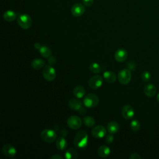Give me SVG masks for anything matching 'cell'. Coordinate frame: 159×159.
Segmentation results:
<instances>
[{"label":"cell","mask_w":159,"mask_h":159,"mask_svg":"<svg viewBox=\"0 0 159 159\" xmlns=\"http://www.w3.org/2000/svg\"><path fill=\"white\" fill-rule=\"evenodd\" d=\"M73 144L77 148L84 150L88 144V133L83 130L78 131L74 138Z\"/></svg>","instance_id":"1"},{"label":"cell","mask_w":159,"mask_h":159,"mask_svg":"<svg viewBox=\"0 0 159 159\" xmlns=\"http://www.w3.org/2000/svg\"><path fill=\"white\" fill-rule=\"evenodd\" d=\"M99 102L98 96L93 93H89L84 96L83 99V103L86 107L93 108L96 107Z\"/></svg>","instance_id":"2"},{"label":"cell","mask_w":159,"mask_h":159,"mask_svg":"<svg viewBox=\"0 0 159 159\" xmlns=\"http://www.w3.org/2000/svg\"><path fill=\"white\" fill-rule=\"evenodd\" d=\"M40 137L47 143H52L57 140V133L52 129H45L42 131Z\"/></svg>","instance_id":"3"},{"label":"cell","mask_w":159,"mask_h":159,"mask_svg":"<svg viewBox=\"0 0 159 159\" xmlns=\"http://www.w3.org/2000/svg\"><path fill=\"white\" fill-rule=\"evenodd\" d=\"M17 20L19 25L23 29H29L32 22L30 16L27 14H22L19 15Z\"/></svg>","instance_id":"4"},{"label":"cell","mask_w":159,"mask_h":159,"mask_svg":"<svg viewBox=\"0 0 159 159\" xmlns=\"http://www.w3.org/2000/svg\"><path fill=\"white\" fill-rule=\"evenodd\" d=\"M42 75L43 78L48 81H52L56 78V71L55 69L50 65H45L43 70Z\"/></svg>","instance_id":"5"},{"label":"cell","mask_w":159,"mask_h":159,"mask_svg":"<svg viewBox=\"0 0 159 159\" xmlns=\"http://www.w3.org/2000/svg\"><path fill=\"white\" fill-rule=\"evenodd\" d=\"M131 72L129 69L125 68L120 70L117 75V79L122 84H127L131 80Z\"/></svg>","instance_id":"6"},{"label":"cell","mask_w":159,"mask_h":159,"mask_svg":"<svg viewBox=\"0 0 159 159\" xmlns=\"http://www.w3.org/2000/svg\"><path fill=\"white\" fill-rule=\"evenodd\" d=\"M103 83V78L101 75H94L88 80L89 86L93 89H97L99 88Z\"/></svg>","instance_id":"7"},{"label":"cell","mask_w":159,"mask_h":159,"mask_svg":"<svg viewBox=\"0 0 159 159\" xmlns=\"http://www.w3.org/2000/svg\"><path fill=\"white\" fill-rule=\"evenodd\" d=\"M82 124L81 119L77 116H71L67 119V125L71 129H78Z\"/></svg>","instance_id":"8"},{"label":"cell","mask_w":159,"mask_h":159,"mask_svg":"<svg viewBox=\"0 0 159 159\" xmlns=\"http://www.w3.org/2000/svg\"><path fill=\"white\" fill-rule=\"evenodd\" d=\"M107 131L106 128L101 125H96L91 130L92 135L96 139H102L106 135Z\"/></svg>","instance_id":"9"},{"label":"cell","mask_w":159,"mask_h":159,"mask_svg":"<svg viewBox=\"0 0 159 159\" xmlns=\"http://www.w3.org/2000/svg\"><path fill=\"white\" fill-rule=\"evenodd\" d=\"M122 116L125 119H131L135 115V111L134 108L130 105H125L123 106L121 110Z\"/></svg>","instance_id":"10"},{"label":"cell","mask_w":159,"mask_h":159,"mask_svg":"<svg viewBox=\"0 0 159 159\" xmlns=\"http://www.w3.org/2000/svg\"><path fill=\"white\" fill-rule=\"evenodd\" d=\"M85 12V7L84 4L81 3L75 4L71 8V12L75 17H80L82 16Z\"/></svg>","instance_id":"11"},{"label":"cell","mask_w":159,"mask_h":159,"mask_svg":"<svg viewBox=\"0 0 159 159\" xmlns=\"http://www.w3.org/2000/svg\"><path fill=\"white\" fill-rule=\"evenodd\" d=\"M3 153L9 158L14 157L17 153L16 148L11 144H5L2 147Z\"/></svg>","instance_id":"12"},{"label":"cell","mask_w":159,"mask_h":159,"mask_svg":"<svg viewBox=\"0 0 159 159\" xmlns=\"http://www.w3.org/2000/svg\"><path fill=\"white\" fill-rule=\"evenodd\" d=\"M127 52L124 48H119L116 50L114 54L115 60L118 62H123L127 58Z\"/></svg>","instance_id":"13"},{"label":"cell","mask_w":159,"mask_h":159,"mask_svg":"<svg viewBox=\"0 0 159 159\" xmlns=\"http://www.w3.org/2000/svg\"><path fill=\"white\" fill-rule=\"evenodd\" d=\"M82 102L78 98L71 99L68 101L69 107L74 111H79L82 107Z\"/></svg>","instance_id":"14"},{"label":"cell","mask_w":159,"mask_h":159,"mask_svg":"<svg viewBox=\"0 0 159 159\" xmlns=\"http://www.w3.org/2000/svg\"><path fill=\"white\" fill-rule=\"evenodd\" d=\"M110 153L111 149L108 146L106 145H101L98 149V154L99 157L102 158H106L108 157L110 155Z\"/></svg>","instance_id":"15"},{"label":"cell","mask_w":159,"mask_h":159,"mask_svg":"<svg viewBox=\"0 0 159 159\" xmlns=\"http://www.w3.org/2000/svg\"><path fill=\"white\" fill-rule=\"evenodd\" d=\"M143 92L147 96L153 97L156 94L157 89L153 84H148L144 87Z\"/></svg>","instance_id":"16"},{"label":"cell","mask_w":159,"mask_h":159,"mask_svg":"<svg viewBox=\"0 0 159 159\" xmlns=\"http://www.w3.org/2000/svg\"><path fill=\"white\" fill-rule=\"evenodd\" d=\"M67 142L64 137L60 136L58 137L56 140V147L59 150H64L66 149L67 147Z\"/></svg>","instance_id":"17"},{"label":"cell","mask_w":159,"mask_h":159,"mask_svg":"<svg viewBox=\"0 0 159 159\" xmlns=\"http://www.w3.org/2000/svg\"><path fill=\"white\" fill-rule=\"evenodd\" d=\"M104 80L108 83H114L117 79V76L115 73L111 71H106L103 73Z\"/></svg>","instance_id":"18"},{"label":"cell","mask_w":159,"mask_h":159,"mask_svg":"<svg viewBox=\"0 0 159 159\" xmlns=\"http://www.w3.org/2000/svg\"><path fill=\"white\" fill-rule=\"evenodd\" d=\"M107 130L109 134H114L119 131V125L116 121H111L108 123L107 126Z\"/></svg>","instance_id":"19"},{"label":"cell","mask_w":159,"mask_h":159,"mask_svg":"<svg viewBox=\"0 0 159 159\" xmlns=\"http://www.w3.org/2000/svg\"><path fill=\"white\" fill-rule=\"evenodd\" d=\"M17 17L16 13L11 10L6 11L3 14V18L7 22H12L14 21Z\"/></svg>","instance_id":"20"},{"label":"cell","mask_w":159,"mask_h":159,"mask_svg":"<svg viewBox=\"0 0 159 159\" xmlns=\"http://www.w3.org/2000/svg\"><path fill=\"white\" fill-rule=\"evenodd\" d=\"M78 157V153L73 148H70L65 151V158L66 159H76Z\"/></svg>","instance_id":"21"},{"label":"cell","mask_w":159,"mask_h":159,"mask_svg":"<svg viewBox=\"0 0 159 159\" xmlns=\"http://www.w3.org/2000/svg\"><path fill=\"white\" fill-rule=\"evenodd\" d=\"M73 95L78 99L82 98L85 94L84 88L81 86H76L74 88L73 91Z\"/></svg>","instance_id":"22"},{"label":"cell","mask_w":159,"mask_h":159,"mask_svg":"<svg viewBox=\"0 0 159 159\" xmlns=\"http://www.w3.org/2000/svg\"><path fill=\"white\" fill-rule=\"evenodd\" d=\"M32 67L35 70H40L45 66V61L41 58H35L31 63Z\"/></svg>","instance_id":"23"},{"label":"cell","mask_w":159,"mask_h":159,"mask_svg":"<svg viewBox=\"0 0 159 159\" xmlns=\"http://www.w3.org/2000/svg\"><path fill=\"white\" fill-rule=\"evenodd\" d=\"M39 51L41 54V55L44 58H48L52 55V53L50 48L45 45L42 46L40 48L39 50Z\"/></svg>","instance_id":"24"},{"label":"cell","mask_w":159,"mask_h":159,"mask_svg":"<svg viewBox=\"0 0 159 159\" xmlns=\"http://www.w3.org/2000/svg\"><path fill=\"white\" fill-rule=\"evenodd\" d=\"M83 123L84 124L87 126V127H93L95 124H96V121L95 119L91 117V116H86L83 118Z\"/></svg>","instance_id":"25"},{"label":"cell","mask_w":159,"mask_h":159,"mask_svg":"<svg viewBox=\"0 0 159 159\" xmlns=\"http://www.w3.org/2000/svg\"><path fill=\"white\" fill-rule=\"evenodd\" d=\"M89 70L91 72L97 74V73H99L100 72L101 66H99V65L98 63L93 62V63H92L89 65Z\"/></svg>","instance_id":"26"},{"label":"cell","mask_w":159,"mask_h":159,"mask_svg":"<svg viewBox=\"0 0 159 159\" xmlns=\"http://www.w3.org/2000/svg\"><path fill=\"white\" fill-rule=\"evenodd\" d=\"M130 129L132 130L134 132H137L140 129V123L139 120L136 119H134L130 122Z\"/></svg>","instance_id":"27"},{"label":"cell","mask_w":159,"mask_h":159,"mask_svg":"<svg viewBox=\"0 0 159 159\" xmlns=\"http://www.w3.org/2000/svg\"><path fill=\"white\" fill-rule=\"evenodd\" d=\"M141 78L144 82H148L151 79V74L148 71H145L142 73Z\"/></svg>","instance_id":"28"},{"label":"cell","mask_w":159,"mask_h":159,"mask_svg":"<svg viewBox=\"0 0 159 159\" xmlns=\"http://www.w3.org/2000/svg\"><path fill=\"white\" fill-rule=\"evenodd\" d=\"M57 62V58L54 56H50L48 58V63L50 65H53Z\"/></svg>","instance_id":"29"},{"label":"cell","mask_w":159,"mask_h":159,"mask_svg":"<svg viewBox=\"0 0 159 159\" xmlns=\"http://www.w3.org/2000/svg\"><path fill=\"white\" fill-rule=\"evenodd\" d=\"M105 140H106V142L107 143H111L113 142V140H114V136H113V135L112 134H108L106 137Z\"/></svg>","instance_id":"30"},{"label":"cell","mask_w":159,"mask_h":159,"mask_svg":"<svg viewBox=\"0 0 159 159\" xmlns=\"http://www.w3.org/2000/svg\"><path fill=\"white\" fill-rule=\"evenodd\" d=\"M82 1L84 6L87 7L91 6L94 2V0H82Z\"/></svg>","instance_id":"31"},{"label":"cell","mask_w":159,"mask_h":159,"mask_svg":"<svg viewBox=\"0 0 159 159\" xmlns=\"http://www.w3.org/2000/svg\"><path fill=\"white\" fill-rule=\"evenodd\" d=\"M129 158H130V159H141V158H142V157L140 156V155L138 154V153H132V154L130 155Z\"/></svg>","instance_id":"32"},{"label":"cell","mask_w":159,"mask_h":159,"mask_svg":"<svg viewBox=\"0 0 159 159\" xmlns=\"http://www.w3.org/2000/svg\"><path fill=\"white\" fill-rule=\"evenodd\" d=\"M127 67H128V69H129V70H134V69H135V65L132 62H129L127 64Z\"/></svg>","instance_id":"33"},{"label":"cell","mask_w":159,"mask_h":159,"mask_svg":"<svg viewBox=\"0 0 159 159\" xmlns=\"http://www.w3.org/2000/svg\"><path fill=\"white\" fill-rule=\"evenodd\" d=\"M62 158L63 157L58 154H55L51 157V159H62Z\"/></svg>","instance_id":"34"},{"label":"cell","mask_w":159,"mask_h":159,"mask_svg":"<svg viewBox=\"0 0 159 159\" xmlns=\"http://www.w3.org/2000/svg\"><path fill=\"white\" fill-rule=\"evenodd\" d=\"M67 134H68V132H67V131H66L65 129H61V130H60V134H61V135L63 136V137L66 136Z\"/></svg>","instance_id":"35"},{"label":"cell","mask_w":159,"mask_h":159,"mask_svg":"<svg viewBox=\"0 0 159 159\" xmlns=\"http://www.w3.org/2000/svg\"><path fill=\"white\" fill-rule=\"evenodd\" d=\"M41 47H42V45H41L39 43H38V42H36V43H34V47H35L36 49H37V50H39Z\"/></svg>","instance_id":"36"},{"label":"cell","mask_w":159,"mask_h":159,"mask_svg":"<svg viewBox=\"0 0 159 159\" xmlns=\"http://www.w3.org/2000/svg\"><path fill=\"white\" fill-rule=\"evenodd\" d=\"M78 111H79V112H80L81 115H83L84 114H85V113L86 112V111L85 109H84L83 107H81V109H80Z\"/></svg>","instance_id":"37"},{"label":"cell","mask_w":159,"mask_h":159,"mask_svg":"<svg viewBox=\"0 0 159 159\" xmlns=\"http://www.w3.org/2000/svg\"><path fill=\"white\" fill-rule=\"evenodd\" d=\"M157 100L159 102V93L157 94Z\"/></svg>","instance_id":"38"}]
</instances>
